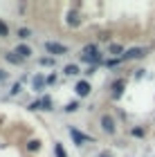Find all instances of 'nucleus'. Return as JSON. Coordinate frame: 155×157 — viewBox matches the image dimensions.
Returning a JSON list of instances; mask_svg holds the SVG:
<instances>
[{
	"mask_svg": "<svg viewBox=\"0 0 155 157\" xmlns=\"http://www.w3.org/2000/svg\"><path fill=\"white\" fill-rule=\"evenodd\" d=\"M45 52H47V54H54V56H61V54H68V47H65V45H59V43L47 40V43H45Z\"/></svg>",
	"mask_w": 155,
	"mask_h": 157,
	"instance_id": "1",
	"label": "nucleus"
},
{
	"mask_svg": "<svg viewBox=\"0 0 155 157\" xmlns=\"http://www.w3.org/2000/svg\"><path fill=\"white\" fill-rule=\"evenodd\" d=\"M142 56H146V49L144 47H133L128 49L124 56H122V61H130V59H142Z\"/></svg>",
	"mask_w": 155,
	"mask_h": 157,
	"instance_id": "2",
	"label": "nucleus"
},
{
	"mask_svg": "<svg viewBox=\"0 0 155 157\" xmlns=\"http://www.w3.org/2000/svg\"><path fill=\"white\" fill-rule=\"evenodd\" d=\"M101 128H103V132L112 135V132H115V119H112L110 115H103L101 117Z\"/></svg>",
	"mask_w": 155,
	"mask_h": 157,
	"instance_id": "3",
	"label": "nucleus"
},
{
	"mask_svg": "<svg viewBox=\"0 0 155 157\" xmlns=\"http://www.w3.org/2000/svg\"><path fill=\"white\" fill-rule=\"evenodd\" d=\"M74 92H76L79 97H88V94H90V83H88V81H79V83L74 85Z\"/></svg>",
	"mask_w": 155,
	"mask_h": 157,
	"instance_id": "4",
	"label": "nucleus"
},
{
	"mask_svg": "<svg viewBox=\"0 0 155 157\" xmlns=\"http://www.w3.org/2000/svg\"><path fill=\"white\" fill-rule=\"evenodd\" d=\"M124 85H126V81H124V78L115 81V85H112V94H115V99H119V97L124 94Z\"/></svg>",
	"mask_w": 155,
	"mask_h": 157,
	"instance_id": "5",
	"label": "nucleus"
},
{
	"mask_svg": "<svg viewBox=\"0 0 155 157\" xmlns=\"http://www.w3.org/2000/svg\"><path fill=\"white\" fill-rule=\"evenodd\" d=\"M70 135H72V139H74L79 146L83 144V141H92V139L88 137V135H83V132H79V130H70Z\"/></svg>",
	"mask_w": 155,
	"mask_h": 157,
	"instance_id": "6",
	"label": "nucleus"
},
{
	"mask_svg": "<svg viewBox=\"0 0 155 157\" xmlns=\"http://www.w3.org/2000/svg\"><path fill=\"white\" fill-rule=\"evenodd\" d=\"M16 54L20 56V59H29V56H32V47H27V45H18V47H16Z\"/></svg>",
	"mask_w": 155,
	"mask_h": 157,
	"instance_id": "7",
	"label": "nucleus"
},
{
	"mask_svg": "<svg viewBox=\"0 0 155 157\" xmlns=\"http://www.w3.org/2000/svg\"><path fill=\"white\" fill-rule=\"evenodd\" d=\"M79 23H81L79 13H76V11H70V13H68V25H70V27H76Z\"/></svg>",
	"mask_w": 155,
	"mask_h": 157,
	"instance_id": "8",
	"label": "nucleus"
},
{
	"mask_svg": "<svg viewBox=\"0 0 155 157\" xmlns=\"http://www.w3.org/2000/svg\"><path fill=\"white\" fill-rule=\"evenodd\" d=\"M45 88V76H34V90H36V92H41V90H43Z\"/></svg>",
	"mask_w": 155,
	"mask_h": 157,
	"instance_id": "9",
	"label": "nucleus"
},
{
	"mask_svg": "<svg viewBox=\"0 0 155 157\" xmlns=\"http://www.w3.org/2000/svg\"><path fill=\"white\" fill-rule=\"evenodd\" d=\"M99 54V47L97 45H86L83 47V56H97Z\"/></svg>",
	"mask_w": 155,
	"mask_h": 157,
	"instance_id": "10",
	"label": "nucleus"
},
{
	"mask_svg": "<svg viewBox=\"0 0 155 157\" xmlns=\"http://www.w3.org/2000/svg\"><path fill=\"white\" fill-rule=\"evenodd\" d=\"M5 59H7V61H9V63H11V65H18V63H23V59H20V56H18L16 52H9V54H7V56H5Z\"/></svg>",
	"mask_w": 155,
	"mask_h": 157,
	"instance_id": "11",
	"label": "nucleus"
},
{
	"mask_svg": "<svg viewBox=\"0 0 155 157\" xmlns=\"http://www.w3.org/2000/svg\"><path fill=\"white\" fill-rule=\"evenodd\" d=\"M110 54H115V56H117V54H122V56H124L126 52H124V47L119 45V43H112V45H110Z\"/></svg>",
	"mask_w": 155,
	"mask_h": 157,
	"instance_id": "12",
	"label": "nucleus"
},
{
	"mask_svg": "<svg viewBox=\"0 0 155 157\" xmlns=\"http://www.w3.org/2000/svg\"><path fill=\"white\" fill-rule=\"evenodd\" d=\"M63 72H65L68 76H76V74H79V67H76V65H65Z\"/></svg>",
	"mask_w": 155,
	"mask_h": 157,
	"instance_id": "13",
	"label": "nucleus"
},
{
	"mask_svg": "<svg viewBox=\"0 0 155 157\" xmlns=\"http://www.w3.org/2000/svg\"><path fill=\"white\" fill-rule=\"evenodd\" d=\"M81 61L83 63H101V56L97 54V56H81Z\"/></svg>",
	"mask_w": 155,
	"mask_h": 157,
	"instance_id": "14",
	"label": "nucleus"
},
{
	"mask_svg": "<svg viewBox=\"0 0 155 157\" xmlns=\"http://www.w3.org/2000/svg\"><path fill=\"white\" fill-rule=\"evenodd\" d=\"M41 108H43V110H52V99L50 97L41 99Z\"/></svg>",
	"mask_w": 155,
	"mask_h": 157,
	"instance_id": "15",
	"label": "nucleus"
},
{
	"mask_svg": "<svg viewBox=\"0 0 155 157\" xmlns=\"http://www.w3.org/2000/svg\"><path fill=\"white\" fill-rule=\"evenodd\" d=\"M54 153H56V157H68V153L63 151V146H61V144H54Z\"/></svg>",
	"mask_w": 155,
	"mask_h": 157,
	"instance_id": "16",
	"label": "nucleus"
},
{
	"mask_svg": "<svg viewBox=\"0 0 155 157\" xmlns=\"http://www.w3.org/2000/svg\"><path fill=\"white\" fill-rule=\"evenodd\" d=\"M38 148H41V141L38 139H32L29 141V151H38Z\"/></svg>",
	"mask_w": 155,
	"mask_h": 157,
	"instance_id": "17",
	"label": "nucleus"
},
{
	"mask_svg": "<svg viewBox=\"0 0 155 157\" xmlns=\"http://www.w3.org/2000/svg\"><path fill=\"white\" fill-rule=\"evenodd\" d=\"M7 34H9V27H7L2 20H0V36H7Z\"/></svg>",
	"mask_w": 155,
	"mask_h": 157,
	"instance_id": "18",
	"label": "nucleus"
},
{
	"mask_svg": "<svg viewBox=\"0 0 155 157\" xmlns=\"http://www.w3.org/2000/svg\"><path fill=\"white\" fill-rule=\"evenodd\" d=\"M29 36H32L29 29H20V32H18V38H29Z\"/></svg>",
	"mask_w": 155,
	"mask_h": 157,
	"instance_id": "19",
	"label": "nucleus"
},
{
	"mask_svg": "<svg viewBox=\"0 0 155 157\" xmlns=\"http://www.w3.org/2000/svg\"><path fill=\"white\" fill-rule=\"evenodd\" d=\"M41 65H47V67H50V65H54V59H45V56H43V59H41Z\"/></svg>",
	"mask_w": 155,
	"mask_h": 157,
	"instance_id": "20",
	"label": "nucleus"
},
{
	"mask_svg": "<svg viewBox=\"0 0 155 157\" xmlns=\"http://www.w3.org/2000/svg\"><path fill=\"white\" fill-rule=\"evenodd\" d=\"M133 135H135V137H144V130H142V128H133V130H130Z\"/></svg>",
	"mask_w": 155,
	"mask_h": 157,
	"instance_id": "21",
	"label": "nucleus"
},
{
	"mask_svg": "<svg viewBox=\"0 0 155 157\" xmlns=\"http://www.w3.org/2000/svg\"><path fill=\"white\" fill-rule=\"evenodd\" d=\"M76 108H79V105H76V103H68V105H65V112H74Z\"/></svg>",
	"mask_w": 155,
	"mask_h": 157,
	"instance_id": "22",
	"label": "nucleus"
},
{
	"mask_svg": "<svg viewBox=\"0 0 155 157\" xmlns=\"http://www.w3.org/2000/svg\"><path fill=\"white\" fill-rule=\"evenodd\" d=\"M29 110H41V101H34V103L29 105Z\"/></svg>",
	"mask_w": 155,
	"mask_h": 157,
	"instance_id": "23",
	"label": "nucleus"
},
{
	"mask_svg": "<svg viewBox=\"0 0 155 157\" xmlns=\"http://www.w3.org/2000/svg\"><path fill=\"white\" fill-rule=\"evenodd\" d=\"M18 92H20V83H16V85L11 88V94H18Z\"/></svg>",
	"mask_w": 155,
	"mask_h": 157,
	"instance_id": "24",
	"label": "nucleus"
},
{
	"mask_svg": "<svg viewBox=\"0 0 155 157\" xmlns=\"http://www.w3.org/2000/svg\"><path fill=\"white\" fill-rule=\"evenodd\" d=\"M5 78H7V74L2 72V70H0V81H5Z\"/></svg>",
	"mask_w": 155,
	"mask_h": 157,
	"instance_id": "25",
	"label": "nucleus"
},
{
	"mask_svg": "<svg viewBox=\"0 0 155 157\" xmlns=\"http://www.w3.org/2000/svg\"><path fill=\"white\" fill-rule=\"evenodd\" d=\"M99 157H112L110 153H99Z\"/></svg>",
	"mask_w": 155,
	"mask_h": 157,
	"instance_id": "26",
	"label": "nucleus"
}]
</instances>
